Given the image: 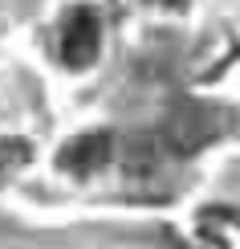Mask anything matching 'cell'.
<instances>
[{
  "label": "cell",
  "mask_w": 240,
  "mask_h": 249,
  "mask_svg": "<svg viewBox=\"0 0 240 249\" xmlns=\"http://www.w3.org/2000/svg\"><path fill=\"white\" fill-rule=\"evenodd\" d=\"M102 49V20L94 8H74L61 25V61L74 70H86L98 61Z\"/></svg>",
  "instance_id": "cell-1"
},
{
  "label": "cell",
  "mask_w": 240,
  "mask_h": 249,
  "mask_svg": "<svg viewBox=\"0 0 240 249\" xmlns=\"http://www.w3.org/2000/svg\"><path fill=\"white\" fill-rule=\"evenodd\" d=\"M114 155V139L106 131H86L78 139H69L61 147V168L74 172V176H94L98 168H106Z\"/></svg>",
  "instance_id": "cell-2"
},
{
  "label": "cell",
  "mask_w": 240,
  "mask_h": 249,
  "mask_svg": "<svg viewBox=\"0 0 240 249\" xmlns=\"http://www.w3.org/2000/svg\"><path fill=\"white\" fill-rule=\"evenodd\" d=\"M171 155V143H167V135H143V139H134L127 147V176H151L163 168V160Z\"/></svg>",
  "instance_id": "cell-3"
},
{
  "label": "cell",
  "mask_w": 240,
  "mask_h": 249,
  "mask_svg": "<svg viewBox=\"0 0 240 249\" xmlns=\"http://www.w3.org/2000/svg\"><path fill=\"white\" fill-rule=\"evenodd\" d=\"M20 163H29V143L25 139H4L0 143V176L16 172Z\"/></svg>",
  "instance_id": "cell-4"
},
{
  "label": "cell",
  "mask_w": 240,
  "mask_h": 249,
  "mask_svg": "<svg viewBox=\"0 0 240 249\" xmlns=\"http://www.w3.org/2000/svg\"><path fill=\"white\" fill-rule=\"evenodd\" d=\"M159 4H179V0H159Z\"/></svg>",
  "instance_id": "cell-5"
}]
</instances>
